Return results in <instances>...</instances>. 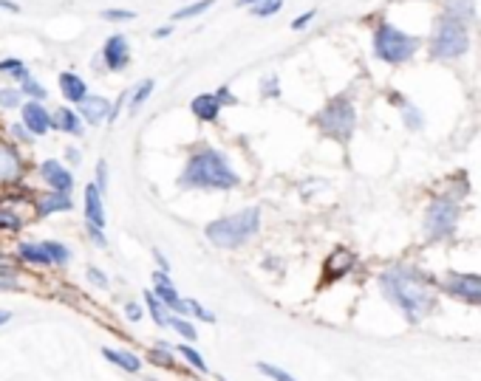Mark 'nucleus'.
<instances>
[{"label": "nucleus", "instance_id": "obj_12", "mask_svg": "<svg viewBox=\"0 0 481 381\" xmlns=\"http://www.w3.org/2000/svg\"><path fill=\"white\" fill-rule=\"evenodd\" d=\"M102 57H105V66H108L111 71H122V68L128 66V60H131L128 40H125L122 34H113V37L105 43V48H102Z\"/></svg>", "mask_w": 481, "mask_h": 381}, {"label": "nucleus", "instance_id": "obj_35", "mask_svg": "<svg viewBox=\"0 0 481 381\" xmlns=\"http://www.w3.org/2000/svg\"><path fill=\"white\" fill-rule=\"evenodd\" d=\"M23 93H29L34 102L46 99V88H43V85H37V82H31V79H26V82H23Z\"/></svg>", "mask_w": 481, "mask_h": 381}, {"label": "nucleus", "instance_id": "obj_11", "mask_svg": "<svg viewBox=\"0 0 481 381\" xmlns=\"http://www.w3.org/2000/svg\"><path fill=\"white\" fill-rule=\"evenodd\" d=\"M23 125H26V127H29V133H34V136H46V133L54 127V122H51L49 110H46L40 102H29V105H23Z\"/></svg>", "mask_w": 481, "mask_h": 381}, {"label": "nucleus", "instance_id": "obj_49", "mask_svg": "<svg viewBox=\"0 0 481 381\" xmlns=\"http://www.w3.org/2000/svg\"><path fill=\"white\" fill-rule=\"evenodd\" d=\"M170 31H173V28H170V26H164V28H156V31H153V34H156V37H167V34H170Z\"/></svg>", "mask_w": 481, "mask_h": 381}, {"label": "nucleus", "instance_id": "obj_27", "mask_svg": "<svg viewBox=\"0 0 481 381\" xmlns=\"http://www.w3.org/2000/svg\"><path fill=\"white\" fill-rule=\"evenodd\" d=\"M178 353H181V356H184V362H190L198 373H207V362L201 359V353H198V350H193L190 345H181V348H178Z\"/></svg>", "mask_w": 481, "mask_h": 381}, {"label": "nucleus", "instance_id": "obj_4", "mask_svg": "<svg viewBox=\"0 0 481 381\" xmlns=\"http://www.w3.org/2000/svg\"><path fill=\"white\" fill-rule=\"evenodd\" d=\"M416 46L419 40L405 34L400 28L383 23L377 31H374V54L383 60V63H391V66H402L407 63L413 54H416Z\"/></svg>", "mask_w": 481, "mask_h": 381}, {"label": "nucleus", "instance_id": "obj_37", "mask_svg": "<svg viewBox=\"0 0 481 381\" xmlns=\"http://www.w3.org/2000/svg\"><path fill=\"white\" fill-rule=\"evenodd\" d=\"M260 90H263V96H278V93H280L278 76H266V79L260 82Z\"/></svg>", "mask_w": 481, "mask_h": 381}, {"label": "nucleus", "instance_id": "obj_47", "mask_svg": "<svg viewBox=\"0 0 481 381\" xmlns=\"http://www.w3.org/2000/svg\"><path fill=\"white\" fill-rule=\"evenodd\" d=\"M14 286H17V283H14L11 277H0V288H6V291H9V288H14Z\"/></svg>", "mask_w": 481, "mask_h": 381}, {"label": "nucleus", "instance_id": "obj_15", "mask_svg": "<svg viewBox=\"0 0 481 381\" xmlns=\"http://www.w3.org/2000/svg\"><path fill=\"white\" fill-rule=\"evenodd\" d=\"M34 207H37V215L46 218V215H54V212H69L74 204H71V198L66 192H49L43 198H37Z\"/></svg>", "mask_w": 481, "mask_h": 381}, {"label": "nucleus", "instance_id": "obj_6", "mask_svg": "<svg viewBox=\"0 0 481 381\" xmlns=\"http://www.w3.org/2000/svg\"><path fill=\"white\" fill-rule=\"evenodd\" d=\"M354 125H357V113H354V108H351V102H348L345 96L331 99V102L323 108L320 116H318V127H320L325 136L340 139V142H345V139L354 133Z\"/></svg>", "mask_w": 481, "mask_h": 381}, {"label": "nucleus", "instance_id": "obj_36", "mask_svg": "<svg viewBox=\"0 0 481 381\" xmlns=\"http://www.w3.org/2000/svg\"><path fill=\"white\" fill-rule=\"evenodd\" d=\"M0 229H20V218L9 209H0Z\"/></svg>", "mask_w": 481, "mask_h": 381}, {"label": "nucleus", "instance_id": "obj_43", "mask_svg": "<svg viewBox=\"0 0 481 381\" xmlns=\"http://www.w3.org/2000/svg\"><path fill=\"white\" fill-rule=\"evenodd\" d=\"M216 96H218V102H221V105H236V96L230 93V88H218V93H216Z\"/></svg>", "mask_w": 481, "mask_h": 381}, {"label": "nucleus", "instance_id": "obj_26", "mask_svg": "<svg viewBox=\"0 0 481 381\" xmlns=\"http://www.w3.org/2000/svg\"><path fill=\"white\" fill-rule=\"evenodd\" d=\"M170 328L178 333V336H184L187 342H193V339H198V333H196V328L187 322V319H181V316H170Z\"/></svg>", "mask_w": 481, "mask_h": 381}, {"label": "nucleus", "instance_id": "obj_48", "mask_svg": "<svg viewBox=\"0 0 481 381\" xmlns=\"http://www.w3.org/2000/svg\"><path fill=\"white\" fill-rule=\"evenodd\" d=\"M0 9H6V11H17V3H11V0H0Z\"/></svg>", "mask_w": 481, "mask_h": 381}, {"label": "nucleus", "instance_id": "obj_5", "mask_svg": "<svg viewBox=\"0 0 481 381\" xmlns=\"http://www.w3.org/2000/svg\"><path fill=\"white\" fill-rule=\"evenodd\" d=\"M470 46V37H467V28L462 20L445 14L436 26V37H433V46H430V54L436 60H456L467 51Z\"/></svg>", "mask_w": 481, "mask_h": 381}, {"label": "nucleus", "instance_id": "obj_24", "mask_svg": "<svg viewBox=\"0 0 481 381\" xmlns=\"http://www.w3.org/2000/svg\"><path fill=\"white\" fill-rule=\"evenodd\" d=\"M447 14L456 20H470L473 17V0H447Z\"/></svg>", "mask_w": 481, "mask_h": 381}, {"label": "nucleus", "instance_id": "obj_7", "mask_svg": "<svg viewBox=\"0 0 481 381\" xmlns=\"http://www.w3.org/2000/svg\"><path fill=\"white\" fill-rule=\"evenodd\" d=\"M459 224V204L450 201V198H436L430 207H427V215H425V234L427 240H445L456 231Z\"/></svg>", "mask_w": 481, "mask_h": 381}, {"label": "nucleus", "instance_id": "obj_21", "mask_svg": "<svg viewBox=\"0 0 481 381\" xmlns=\"http://www.w3.org/2000/svg\"><path fill=\"white\" fill-rule=\"evenodd\" d=\"M51 122H54V127L57 130H66V133H82V119L80 113H74V110H69V108H60V110H54V116H51Z\"/></svg>", "mask_w": 481, "mask_h": 381}, {"label": "nucleus", "instance_id": "obj_38", "mask_svg": "<svg viewBox=\"0 0 481 381\" xmlns=\"http://www.w3.org/2000/svg\"><path fill=\"white\" fill-rule=\"evenodd\" d=\"M190 313H196L198 319H204V322H216V316H213V310H207L204 305H198L196 300L190 303Z\"/></svg>", "mask_w": 481, "mask_h": 381}, {"label": "nucleus", "instance_id": "obj_13", "mask_svg": "<svg viewBox=\"0 0 481 381\" xmlns=\"http://www.w3.org/2000/svg\"><path fill=\"white\" fill-rule=\"evenodd\" d=\"M153 280H156V297H159L161 303L167 305L170 310H176V313H190V303H184L181 297H178V291L170 286V280H167V274L164 271H156L153 274Z\"/></svg>", "mask_w": 481, "mask_h": 381}, {"label": "nucleus", "instance_id": "obj_20", "mask_svg": "<svg viewBox=\"0 0 481 381\" xmlns=\"http://www.w3.org/2000/svg\"><path fill=\"white\" fill-rule=\"evenodd\" d=\"M102 356H105L108 362H113L116 367L128 370V373H139V367H142L139 356H133V353H128V350H113V348H102Z\"/></svg>", "mask_w": 481, "mask_h": 381}, {"label": "nucleus", "instance_id": "obj_17", "mask_svg": "<svg viewBox=\"0 0 481 381\" xmlns=\"http://www.w3.org/2000/svg\"><path fill=\"white\" fill-rule=\"evenodd\" d=\"M221 102H218V96L216 93H201V96H196L193 99V105H190V110L201 119V122H213L218 113H221Z\"/></svg>", "mask_w": 481, "mask_h": 381}, {"label": "nucleus", "instance_id": "obj_28", "mask_svg": "<svg viewBox=\"0 0 481 381\" xmlns=\"http://www.w3.org/2000/svg\"><path fill=\"white\" fill-rule=\"evenodd\" d=\"M0 74H6V76H17V79H29V71H26V66L20 63V60H3L0 63Z\"/></svg>", "mask_w": 481, "mask_h": 381}, {"label": "nucleus", "instance_id": "obj_19", "mask_svg": "<svg viewBox=\"0 0 481 381\" xmlns=\"http://www.w3.org/2000/svg\"><path fill=\"white\" fill-rule=\"evenodd\" d=\"M60 88H63V96H66L69 102H82V99H88V85H85V79L77 74H71V71L60 74Z\"/></svg>", "mask_w": 481, "mask_h": 381}, {"label": "nucleus", "instance_id": "obj_14", "mask_svg": "<svg viewBox=\"0 0 481 381\" xmlns=\"http://www.w3.org/2000/svg\"><path fill=\"white\" fill-rule=\"evenodd\" d=\"M113 108L105 96H88L80 102V116L88 122V125H102L105 119H111Z\"/></svg>", "mask_w": 481, "mask_h": 381}, {"label": "nucleus", "instance_id": "obj_29", "mask_svg": "<svg viewBox=\"0 0 481 381\" xmlns=\"http://www.w3.org/2000/svg\"><path fill=\"white\" fill-rule=\"evenodd\" d=\"M151 90H153V79H145L139 88H136V93H133V99H131V113H136L139 108H142V102L151 96Z\"/></svg>", "mask_w": 481, "mask_h": 381}, {"label": "nucleus", "instance_id": "obj_32", "mask_svg": "<svg viewBox=\"0 0 481 381\" xmlns=\"http://www.w3.org/2000/svg\"><path fill=\"white\" fill-rule=\"evenodd\" d=\"M280 9H283V0H263V3L252 6V14H258V17H269V14L280 11Z\"/></svg>", "mask_w": 481, "mask_h": 381}, {"label": "nucleus", "instance_id": "obj_52", "mask_svg": "<svg viewBox=\"0 0 481 381\" xmlns=\"http://www.w3.org/2000/svg\"><path fill=\"white\" fill-rule=\"evenodd\" d=\"M258 3H263V0H238V6H258Z\"/></svg>", "mask_w": 481, "mask_h": 381}, {"label": "nucleus", "instance_id": "obj_22", "mask_svg": "<svg viewBox=\"0 0 481 381\" xmlns=\"http://www.w3.org/2000/svg\"><path fill=\"white\" fill-rule=\"evenodd\" d=\"M17 254H20L26 263H31V266H51V257H49V251H46L43 243H40V246H34V243H20V246H17Z\"/></svg>", "mask_w": 481, "mask_h": 381}, {"label": "nucleus", "instance_id": "obj_50", "mask_svg": "<svg viewBox=\"0 0 481 381\" xmlns=\"http://www.w3.org/2000/svg\"><path fill=\"white\" fill-rule=\"evenodd\" d=\"M69 158H71V164H77V161H80V152L71 147V150H69Z\"/></svg>", "mask_w": 481, "mask_h": 381}, {"label": "nucleus", "instance_id": "obj_3", "mask_svg": "<svg viewBox=\"0 0 481 381\" xmlns=\"http://www.w3.org/2000/svg\"><path fill=\"white\" fill-rule=\"evenodd\" d=\"M258 224H260V209L249 207L238 215H230V218H221V221L210 224L207 240L216 243L218 249H238L258 231Z\"/></svg>", "mask_w": 481, "mask_h": 381}, {"label": "nucleus", "instance_id": "obj_42", "mask_svg": "<svg viewBox=\"0 0 481 381\" xmlns=\"http://www.w3.org/2000/svg\"><path fill=\"white\" fill-rule=\"evenodd\" d=\"M105 17H108V20H131V17H133V11H122V9H108V11H105Z\"/></svg>", "mask_w": 481, "mask_h": 381}, {"label": "nucleus", "instance_id": "obj_23", "mask_svg": "<svg viewBox=\"0 0 481 381\" xmlns=\"http://www.w3.org/2000/svg\"><path fill=\"white\" fill-rule=\"evenodd\" d=\"M145 303H148V308H151V316L156 319V325L167 328V325H170V313H167V305L156 297V291H148V294H145Z\"/></svg>", "mask_w": 481, "mask_h": 381}, {"label": "nucleus", "instance_id": "obj_10", "mask_svg": "<svg viewBox=\"0 0 481 381\" xmlns=\"http://www.w3.org/2000/svg\"><path fill=\"white\" fill-rule=\"evenodd\" d=\"M40 175H43V181L51 187V192H66V195H69V189L74 187L71 172H69L60 161H43V164H40Z\"/></svg>", "mask_w": 481, "mask_h": 381}, {"label": "nucleus", "instance_id": "obj_8", "mask_svg": "<svg viewBox=\"0 0 481 381\" xmlns=\"http://www.w3.org/2000/svg\"><path fill=\"white\" fill-rule=\"evenodd\" d=\"M445 291L456 300H465L470 305H481V274H462V271H450L445 277Z\"/></svg>", "mask_w": 481, "mask_h": 381}, {"label": "nucleus", "instance_id": "obj_1", "mask_svg": "<svg viewBox=\"0 0 481 381\" xmlns=\"http://www.w3.org/2000/svg\"><path fill=\"white\" fill-rule=\"evenodd\" d=\"M380 288H383L385 300H391L405 313L407 322H422L436 305L433 283L416 268L394 266V268L383 271L380 274Z\"/></svg>", "mask_w": 481, "mask_h": 381}, {"label": "nucleus", "instance_id": "obj_18", "mask_svg": "<svg viewBox=\"0 0 481 381\" xmlns=\"http://www.w3.org/2000/svg\"><path fill=\"white\" fill-rule=\"evenodd\" d=\"M351 266H354V254H351L348 249H334L331 257L325 260V277H328V280L343 277V274L351 271Z\"/></svg>", "mask_w": 481, "mask_h": 381}, {"label": "nucleus", "instance_id": "obj_31", "mask_svg": "<svg viewBox=\"0 0 481 381\" xmlns=\"http://www.w3.org/2000/svg\"><path fill=\"white\" fill-rule=\"evenodd\" d=\"M258 370L263 373V376H269L272 381H298L295 376H289L286 370H280V367H275V365H269V362H258Z\"/></svg>", "mask_w": 481, "mask_h": 381}, {"label": "nucleus", "instance_id": "obj_16", "mask_svg": "<svg viewBox=\"0 0 481 381\" xmlns=\"http://www.w3.org/2000/svg\"><path fill=\"white\" fill-rule=\"evenodd\" d=\"M17 175H20V155L11 145L0 142V181L11 184Z\"/></svg>", "mask_w": 481, "mask_h": 381}, {"label": "nucleus", "instance_id": "obj_25", "mask_svg": "<svg viewBox=\"0 0 481 381\" xmlns=\"http://www.w3.org/2000/svg\"><path fill=\"white\" fill-rule=\"evenodd\" d=\"M43 246H46V251H49V257H51V263H57V266H66V263H69V257H71V254H69V249H66L63 243H54V240H46Z\"/></svg>", "mask_w": 481, "mask_h": 381}, {"label": "nucleus", "instance_id": "obj_45", "mask_svg": "<svg viewBox=\"0 0 481 381\" xmlns=\"http://www.w3.org/2000/svg\"><path fill=\"white\" fill-rule=\"evenodd\" d=\"M26 130H29L26 125H23V127H20V125H14V127H11V133H14L17 139H23V142H26V139H31V136H26Z\"/></svg>", "mask_w": 481, "mask_h": 381}, {"label": "nucleus", "instance_id": "obj_46", "mask_svg": "<svg viewBox=\"0 0 481 381\" xmlns=\"http://www.w3.org/2000/svg\"><path fill=\"white\" fill-rule=\"evenodd\" d=\"M153 257H156V260H159L161 271H164V274H167V271H170V266H167V260H164V257H161V251H159V249H156V251H153Z\"/></svg>", "mask_w": 481, "mask_h": 381}, {"label": "nucleus", "instance_id": "obj_39", "mask_svg": "<svg viewBox=\"0 0 481 381\" xmlns=\"http://www.w3.org/2000/svg\"><path fill=\"white\" fill-rule=\"evenodd\" d=\"M96 187H99V192L108 187V167H105V161L96 164Z\"/></svg>", "mask_w": 481, "mask_h": 381}, {"label": "nucleus", "instance_id": "obj_44", "mask_svg": "<svg viewBox=\"0 0 481 381\" xmlns=\"http://www.w3.org/2000/svg\"><path fill=\"white\" fill-rule=\"evenodd\" d=\"M312 17H315V11H306V14H300V17H298V20L292 23V28H295V31H298V28H306Z\"/></svg>", "mask_w": 481, "mask_h": 381}, {"label": "nucleus", "instance_id": "obj_30", "mask_svg": "<svg viewBox=\"0 0 481 381\" xmlns=\"http://www.w3.org/2000/svg\"><path fill=\"white\" fill-rule=\"evenodd\" d=\"M216 0H198V3H193V6H184V9H178L173 17L176 20H184V17H196V14H201V11H207L210 6H213Z\"/></svg>", "mask_w": 481, "mask_h": 381}, {"label": "nucleus", "instance_id": "obj_2", "mask_svg": "<svg viewBox=\"0 0 481 381\" xmlns=\"http://www.w3.org/2000/svg\"><path fill=\"white\" fill-rule=\"evenodd\" d=\"M236 184H238V175L230 169L227 158L210 147L193 152L181 178H178V187H184V189H230Z\"/></svg>", "mask_w": 481, "mask_h": 381}, {"label": "nucleus", "instance_id": "obj_41", "mask_svg": "<svg viewBox=\"0 0 481 381\" xmlns=\"http://www.w3.org/2000/svg\"><path fill=\"white\" fill-rule=\"evenodd\" d=\"M125 313H128V319H131V322H139V319H142V305L128 303L125 305Z\"/></svg>", "mask_w": 481, "mask_h": 381}, {"label": "nucleus", "instance_id": "obj_34", "mask_svg": "<svg viewBox=\"0 0 481 381\" xmlns=\"http://www.w3.org/2000/svg\"><path fill=\"white\" fill-rule=\"evenodd\" d=\"M20 93H23V90L0 88V105H3V108H17V105H20Z\"/></svg>", "mask_w": 481, "mask_h": 381}, {"label": "nucleus", "instance_id": "obj_40", "mask_svg": "<svg viewBox=\"0 0 481 381\" xmlns=\"http://www.w3.org/2000/svg\"><path fill=\"white\" fill-rule=\"evenodd\" d=\"M88 280H91L93 286H99V288H105V286H108V277H105L99 268H88Z\"/></svg>", "mask_w": 481, "mask_h": 381}, {"label": "nucleus", "instance_id": "obj_9", "mask_svg": "<svg viewBox=\"0 0 481 381\" xmlns=\"http://www.w3.org/2000/svg\"><path fill=\"white\" fill-rule=\"evenodd\" d=\"M85 221H88L91 237H93L99 246H105V234H102L105 212H102V198H99V187H96V184H88V187H85Z\"/></svg>", "mask_w": 481, "mask_h": 381}, {"label": "nucleus", "instance_id": "obj_33", "mask_svg": "<svg viewBox=\"0 0 481 381\" xmlns=\"http://www.w3.org/2000/svg\"><path fill=\"white\" fill-rule=\"evenodd\" d=\"M402 119H405V125H407L410 130H422V125H425V119H422V113H419L416 108H405Z\"/></svg>", "mask_w": 481, "mask_h": 381}, {"label": "nucleus", "instance_id": "obj_51", "mask_svg": "<svg viewBox=\"0 0 481 381\" xmlns=\"http://www.w3.org/2000/svg\"><path fill=\"white\" fill-rule=\"evenodd\" d=\"M9 319H11V313H9V310H0V325H6Z\"/></svg>", "mask_w": 481, "mask_h": 381}]
</instances>
